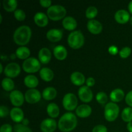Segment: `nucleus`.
<instances>
[{"mask_svg":"<svg viewBox=\"0 0 132 132\" xmlns=\"http://www.w3.org/2000/svg\"><path fill=\"white\" fill-rule=\"evenodd\" d=\"M24 83L30 88H34L38 85L39 80L34 75H28L24 79Z\"/></svg>","mask_w":132,"mask_h":132,"instance_id":"26","label":"nucleus"},{"mask_svg":"<svg viewBox=\"0 0 132 132\" xmlns=\"http://www.w3.org/2000/svg\"><path fill=\"white\" fill-rule=\"evenodd\" d=\"M92 132H108V129L104 125H99L93 128Z\"/></svg>","mask_w":132,"mask_h":132,"instance_id":"38","label":"nucleus"},{"mask_svg":"<svg viewBox=\"0 0 132 132\" xmlns=\"http://www.w3.org/2000/svg\"><path fill=\"white\" fill-rule=\"evenodd\" d=\"M15 55L20 59H27L30 55V50L26 46H19L15 51Z\"/></svg>","mask_w":132,"mask_h":132,"instance_id":"28","label":"nucleus"},{"mask_svg":"<svg viewBox=\"0 0 132 132\" xmlns=\"http://www.w3.org/2000/svg\"><path fill=\"white\" fill-rule=\"evenodd\" d=\"M56 128V121L52 118L45 119L40 125V129L43 132H54Z\"/></svg>","mask_w":132,"mask_h":132,"instance_id":"11","label":"nucleus"},{"mask_svg":"<svg viewBox=\"0 0 132 132\" xmlns=\"http://www.w3.org/2000/svg\"><path fill=\"white\" fill-rule=\"evenodd\" d=\"M63 27L68 30H73L77 26V21L72 16H66L62 21Z\"/></svg>","mask_w":132,"mask_h":132,"instance_id":"20","label":"nucleus"},{"mask_svg":"<svg viewBox=\"0 0 132 132\" xmlns=\"http://www.w3.org/2000/svg\"><path fill=\"white\" fill-rule=\"evenodd\" d=\"M18 6V1L16 0H3V6L7 12H13L16 10Z\"/></svg>","mask_w":132,"mask_h":132,"instance_id":"29","label":"nucleus"},{"mask_svg":"<svg viewBox=\"0 0 132 132\" xmlns=\"http://www.w3.org/2000/svg\"><path fill=\"white\" fill-rule=\"evenodd\" d=\"M77 125V117L72 112H67L61 117L57 126L63 132H70L74 130Z\"/></svg>","mask_w":132,"mask_h":132,"instance_id":"1","label":"nucleus"},{"mask_svg":"<svg viewBox=\"0 0 132 132\" xmlns=\"http://www.w3.org/2000/svg\"><path fill=\"white\" fill-rule=\"evenodd\" d=\"M14 132H32V130L27 126L22 124H16L13 128Z\"/></svg>","mask_w":132,"mask_h":132,"instance_id":"34","label":"nucleus"},{"mask_svg":"<svg viewBox=\"0 0 132 132\" xmlns=\"http://www.w3.org/2000/svg\"><path fill=\"white\" fill-rule=\"evenodd\" d=\"M10 115L12 121L17 123L22 122L24 119L23 111L19 107H14V108H12L10 112Z\"/></svg>","mask_w":132,"mask_h":132,"instance_id":"18","label":"nucleus"},{"mask_svg":"<svg viewBox=\"0 0 132 132\" xmlns=\"http://www.w3.org/2000/svg\"><path fill=\"white\" fill-rule=\"evenodd\" d=\"M1 21H2V15L0 14V23H1Z\"/></svg>","mask_w":132,"mask_h":132,"instance_id":"49","label":"nucleus"},{"mask_svg":"<svg viewBox=\"0 0 132 132\" xmlns=\"http://www.w3.org/2000/svg\"><path fill=\"white\" fill-rule=\"evenodd\" d=\"M22 67L27 73H36L41 70V62L36 58L30 57L23 61Z\"/></svg>","mask_w":132,"mask_h":132,"instance_id":"6","label":"nucleus"},{"mask_svg":"<svg viewBox=\"0 0 132 132\" xmlns=\"http://www.w3.org/2000/svg\"><path fill=\"white\" fill-rule=\"evenodd\" d=\"M122 119L125 122H130L132 121V108L126 107L122 110L121 113Z\"/></svg>","mask_w":132,"mask_h":132,"instance_id":"31","label":"nucleus"},{"mask_svg":"<svg viewBox=\"0 0 132 132\" xmlns=\"http://www.w3.org/2000/svg\"><path fill=\"white\" fill-rule=\"evenodd\" d=\"M21 123L22 125H24V126H28V124H29V120L27 118H24L23 121H22Z\"/></svg>","mask_w":132,"mask_h":132,"instance_id":"44","label":"nucleus"},{"mask_svg":"<svg viewBox=\"0 0 132 132\" xmlns=\"http://www.w3.org/2000/svg\"><path fill=\"white\" fill-rule=\"evenodd\" d=\"M13 128L9 124H4L0 128V132H12Z\"/></svg>","mask_w":132,"mask_h":132,"instance_id":"39","label":"nucleus"},{"mask_svg":"<svg viewBox=\"0 0 132 132\" xmlns=\"http://www.w3.org/2000/svg\"><path fill=\"white\" fill-rule=\"evenodd\" d=\"M119 113V107L116 103L110 102L104 107V117L108 121L112 122L117 118Z\"/></svg>","mask_w":132,"mask_h":132,"instance_id":"5","label":"nucleus"},{"mask_svg":"<svg viewBox=\"0 0 132 132\" xmlns=\"http://www.w3.org/2000/svg\"><path fill=\"white\" fill-rule=\"evenodd\" d=\"M119 53V55L121 56V57L125 59L130 56L131 53V49L128 46H125V47L122 48Z\"/></svg>","mask_w":132,"mask_h":132,"instance_id":"36","label":"nucleus"},{"mask_svg":"<svg viewBox=\"0 0 132 132\" xmlns=\"http://www.w3.org/2000/svg\"><path fill=\"white\" fill-rule=\"evenodd\" d=\"M10 100L13 105L15 107H19L24 103V96L19 90H13L10 94Z\"/></svg>","mask_w":132,"mask_h":132,"instance_id":"12","label":"nucleus"},{"mask_svg":"<svg viewBox=\"0 0 132 132\" xmlns=\"http://www.w3.org/2000/svg\"><path fill=\"white\" fill-rule=\"evenodd\" d=\"M127 130H128L129 132H132V121L128 123Z\"/></svg>","mask_w":132,"mask_h":132,"instance_id":"45","label":"nucleus"},{"mask_svg":"<svg viewBox=\"0 0 132 132\" xmlns=\"http://www.w3.org/2000/svg\"><path fill=\"white\" fill-rule=\"evenodd\" d=\"M63 30L57 28H52L49 30L46 33V37L52 42H57L63 37Z\"/></svg>","mask_w":132,"mask_h":132,"instance_id":"14","label":"nucleus"},{"mask_svg":"<svg viewBox=\"0 0 132 132\" xmlns=\"http://www.w3.org/2000/svg\"><path fill=\"white\" fill-rule=\"evenodd\" d=\"M78 100L74 94L72 93H68L64 95L63 99V105L64 109L68 111L73 110L77 108Z\"/></svg>","mask_w":132,"mask_h":132,"instance_id":"7","label":"nucleus"},{"mask_svg":"<svg viewBox=\"0 0 132 132\" xmlns=\"http://www.w3.org/2000/svg\"><path fill=\"white\" fill-rule=\"evenodd\" d=\"M128 10L129 12L132 14V1H130L128 4Z\"/></svg>","mask_w":132,"mask_h":132,"instance_id":"46","label":"nucleus"},{"mask_svg":"<svg viewBox=\"0 0 132 132\" xmlns=\"http://www.w3.org/2000/svg\"><path fill=\"white\" fill-rule=\"evenodd\" d=\"M78 95L81 101L84 103H89L94 97L92 91L90 87L87 86H82L78 90Z\"/></svg>","mask_w":132,"mask_h":132,"instance_id":"10","label":"nucleus"},{"mask_svg":"<svg viewBox=\"0 0 132 132\" xmlns=\"http://www.w3.org/2000/svg\"><path fill=\"white\" fill-rule=\"evenodd\" d=\"M54 56L58 60H63L65 59L68 55L67 50L63 45H57L54 48Z\"/></svg>","mask_w":132,"mask_h":132,"instance_id":"21","label":"nucleus"},{"mask_svg":"<svg viewBox=\"0 0 132 132\" xmlns=\"http://www.w3.org/2000/svg\"><path fill=\"white\" fill-rule=\"evenodd\" d=\"M108 95L104 92H100L96 95L97 101L101 104H104L108 102Z\"/></svg>","mask_w":132,"mask_h":132,"instance_id":"33","label":"nucleus"},{"mask_svg":"<svg viewBox=\"0 0 132 132\" xmlns=\"http://www.w3.org/2000/svg\"><path fill=\"white\" fill-rule=\"evenodd\" d=\"M115 19L116 21L121 24H125L128 22L130 19V15L128 12L125 9H120L115 14Z\"/></svg>","mask_w":132,"mask_h":132,"instance_id":"15","label":"nucleus"},{"mask_svg":"<svg viewBox=\"0 0 132 132\" xmlns=\"http://www.w3.org/2000/svg\"><path fill=\"white\" fill-rule=\"evenodd\" d=\"M125 97V92L121 88H116L112 90L110 95V98L113 103H117L122 100Z\"/></svg>","mask_w":132,"mask_h":132,"instance_id":"24","label":"nucleus"},{"mask_svg":"<svg viewBox=\"0 0 132 132\" xmlns=\"http://www.w3.org/2000/svg\"><path fill=\"white\" fill-rule=\"evenodd\" d=\"M41 98V93L37 89H29L24 94V99L29 104H36L38 103Z\"/></svg>","mask_w":132,"mask_h":132,"instance_id":"8","label":"nucleus"},{"mask_svg":"<svg viewBox=\"0 0 132 132\" xmlns=\"http://www.w3.org/2000/svg\"><path fill=\"white\" fill-rule=\"evenodd\" d=\"M39 76L43 80L45 81H50L54 78V72L50 68L47 67L42 68L39 71Z\"/></svg>","mask_w":132,"mask_h":132,"instance_id":"25","label":"nucleus"},{"mask_svg":"<svg viewBox=\"0 0 132 132\" xmlns=\"http://www.w3.org/2000/svg\"><path fill=\"white\" fill-rule=\"evenodd\" d=\"M14 15L15 19L19 21H24L26 18V14L22 9H16L14 12Z\"/></svg>","mask_w":132,"mask_h":132,"instance_id":"35","label":"nucleus"},{"mask_svg":"<svg viewBox=\"0 0 132 132\" xmlns=\"http://www.w3.org/2000/svg\"><path fill=\"white\" fill-rule=\"evenodd\" d=\"M21 72V67L18 63H10L5 67L4 73L9 78H14L17 77Z\"/></svg>","mask_w":132,"mask_h":132,"instance_id":"9","label":"nucleus"},{"mask_svg":"<svg viewBox=\"0 0 132 132\" xmlns=\"http://www.w3.org/2000/svg\"><path fill=\"white\" fill-rule=\"evenodd\" d=\"M34 20L35 23L40 27H46L48 23V15H46L45 13L41 12H37L35 14L34 17Z\"/></svg>","mask_w":132,"mask_h":132,"instance_id":"17","label":"nucleus"},{"mask_svg":"<svg viewBox=\"0 0 132 132\" xmlns=\"http://www.w3.org/2000/svg\"><path fill=\"white\" fill-rule=\"evenodd\" d=\"M46 112L51 118H56L59 114V108L55 103H49L46 108Z\"/></svg>","mask_w":132,"mask_h":132,"instance_id":"27","label":"nucleus"},{"mask_svg":"<svg viewBox=\"0 0 132 132\" xmlns=\"http://www.w3.org/2000/svg\"><path fill=\"white\" fill-rule=\"evenodd\" d=\"M67 10L63 6L60 5H52L48 9L47 15L53 21H58L65 18Z\"/></svg>","mask_w":132,"mask_h":132,"instance_id":"4","label":"nucleus"},{"mask_svg":"<svg viewBox=\"0 0 132 132\" xmlns=\"http://www.w3.org/2000/svg\"><path fill=\"white\" fill-rule=\"evenodd\" d=\"M85 43V37L80 30L71 32L68 37V43L71 48L78 49L82 47Z\"/></svg>","mask_w":132,"mask_h":132,"instance_id":"3","label":"nucleus"},{"mask_svg":"<svg viewBox=\"0 0 132 132\" xmlns=\"http://www.w3.org/2000/svg\"><path fill=\"white\" fill-rule=\"evenodd\" d=\"M92 110L88 104H81L77 107L76 110V113L78 117L81 118H86L91 115Z\"/></svg>","mask_w":132,"mask_h":132,"instance_id":"16","label":"nucleus"},{"mask_svg":"<svg viewBox=\"0 0 132 132\" xmlns=\"http://www.w3.org/2000/svg\"><path fill=\"white\" fill-rule=\"evenodd\" d=\"M40 5L43 7H50L52 6V1L51 0H40L39 1Z\"/></svg>","mask_w":132,"mask_h":132,"instance_id":"42","label":"nucleus"},{"mask_svg":"<svg viewBox=\"0 0 132 132\" xmlns=\"http://www.w3.org/2000/svg\"><path fill=\"white\" fill-rule=\"evenodd\" d=\"M130 21V24H131V25H132V16L131 17V18H130V21Z\"/></svg>","mask_w":132,"mask_h":132,"instance_id":"48","label":"nucleus"},{"mask_svg":"<svg viewBox=\"0 0 132 132\" xmlns=\"http://www.w3.org/2000/svg\"><path fill=\"white\" fill-rule=\"evenodd\" d=\"M31 36V28L27 25H22L14 31L13 38L15 43L23 46L29 42Z\"/></svg>","mask_w":132,"mask_h":132,"instance_id":"2","label":"nucleus"},{"mask_svg":"<svg viewBox=\"0 0 132 132\" xmlns=\"http://www.w3.org/2000/svg\"><path fill=\"white\" fill-rule=\"evenodd\" d=\"M10 113L9 108L5 106H0V117L1 118L6 117Z\"/></svg>","mask_w":132,"mask_h":132,"instance_id":"37","label":"nucleus"},{"mask_svg":"<svg viewBox=\"0 0 132 132\" xmlns=\"http://www.w3.org/2000/svg\"><path fill=\"white\" fill-rule=\"evenodd\" d=\"M57 90L52 86H48L44 89L42 92V96L44 99L46 101H50L54 99L57 96Z\"/></svg>","mask_w":132,"mask_h":132,"instance_id":"23","label":"nucleus"},{"mask_svg":"<svg viewBox=\"0 0 132 132\" xmlns=\"http://www.w3.org/2000/svg\"><path fill=\"white\" fill-rule=\"evenodd\" d=\"M1 85H2L3 88L7 92L12 90L15 86L14 81L11 79V78H9V77L4 78L1 82Z\"/></svg>","mask_w":132,"mask_h":132,"instance_id":"30","label":"nucleus"},{"mask_svg":"<svg viewBox=\"0 0 132 132\" xmlns=\"http://www.w3.org/2000/svg\"><path fill=\"white\" fill-rule=\"evenodd\" d=\"M98 14V10L95 6H90L86 10V17L88 19H94Z\"/></svg>","mask_w":132,"mask_h":132,"instance_id":"32","label":"nucleus"},{"mask_svg":"<svg viewBox=\"0 0 132 132\" xmlns=\"http://www.w3.org/2000/svg\"><path fill=\"white\" fill-rule=\"evenodd\" d=\"M70 80L75 85L81 86L85 83V77L81 72H74L71 74Z\"/></svg>","mask_w":132,"mask_h":132,"instance_id":"22","label":"nucleus"},{"mask_svg":"<svg viewBox=\"0 0 132 132\" xmlns=\"http://www.w3.org/2000/svg\"><path fill=\"white\" fill-rule=\"evenodd\" d=\"M39 61L43 64H47L50 62L52 58V54L48 48H42L40 49L38 54Z\"/></svg>","mask_w":132,"mask_h":132,"instance_id":"19","label":"nucleus"},{"mask_svg":"<svg viewBox=\"0 0 132 132\" xmlns=\"http://www.w3.org/2000/svg\"><path fill=\"white\" fill-rule=\"evenodd\" d=\"M3 70V64L0 63V73H2Z\"/></svg>","mask_w":132,"mask_h":132,"instance_id":"47","label":"nucleus"},{"mask_svg":"<svg viewBox=\"0 0 132 132\" xmlns=\"http://www.w3.org/2000/svg\"><path fill=\"white\" fill-rule=\"evenodd\" d=\"M108 52L112 55H116L119 52L118 48L115 45H112L108 48Z\"/></svg>","mask_w":132,"mask_h":132,"instance_id":"41","label":"nucleus"},{"mask_svg":"<svg viewBox=\"0 0 132 132\" xmlns=\"http://www.w3.org/2000/svg\"><path fill=\"white\" fill-rule=\"evenodd\" d=\"M125 101L129 106L132 108V90L126 94V97H125Z\"/></svg>","mask_w":132,"mask_h":132,"instance_id":"40","label":"nucleus"},{"mask_svg":"<svg viewBox=\"0 0 132 132\" xmlns=\"http://www.w3.org/2000/svg\"><path fill=\"white\" fill-rule=\"evenodd\" d=\"M87 28L90 33L98 34L103 30V25L101 22L96 19H90L87 23Z\"/></svg>","mask_w":132,"mask_h":132,"instance_id":"13","label":"nucleus"},{"mask_svg":"<svg viewBox=\"0 0 132 132\" xmlns=\"http://www.w3.org/2000/svg\"><path fill=\"white\" fill-rule=\"evenodd\" d=\"M95 81L93 77H90L86 80V86H88V87H91V86H93L94 85H95Z\"/></svg>","mask_w":132,"mask_h":132,"instance_id":"43","label":"nucleus"}]
</instances>
